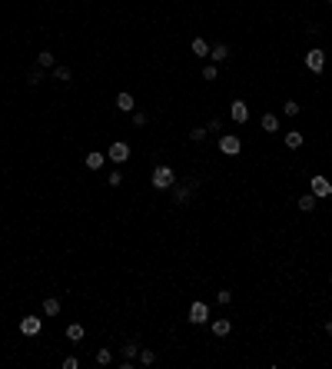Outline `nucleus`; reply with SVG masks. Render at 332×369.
<instances>
[{
    "label": "nucleus",
    "instance_id": "obj_17",
    "mask_svg": "<svg viewBox=\"0 0 332 369\" xmlns=\"http://www.w3.org/2000/svg\"><path fill=\"white\" fill-rule=\"evenodd\" d=\"M286 146H289V150H299V146H302V133H299V130H289V133H286Z\"/></svg>",
    "mask_w": 332,
    "mask_h": 369
},
{
    "label": "nucleus",
    "instance_id": "obj_11",
    "mask_svg": "<svg viewBox=\"0 0 332 369\" xmlns=\"http://www.w3.org/2000/svg\"><path fill=\"white\" fill-rule=\"evenodd\" d=\"M116 110H123V113H133V110H136V103H133L130 93H120V97H116Z\"/></svg>",
    "mask_w": 332,
    "mask_h": 369
},
{
    "label": "nucleus",
    "instance_id": "obj_23",
    "mask_svg": "<svg viewBox=\"0 0 332 369\" xmlns=\"http://www.w3.org/2000/svg\"><path fill=\"white\" fill-rule=\"evenodd\" d=\"M97 363H100V366H110V363H113V353H110V349H100V353H97Z\"/></svg>",
    "mask_w": 332,
    "mask_h": 369
},
{
    "label": "nucleus",
    "instance_id": "obj_15",
    "mask_svg": "<svg viewBox=\"0 0 332 369\" xmlns=\"http://www.w3.org/2000/svg\"><path fill=\"white\" fill-rule=\"evenodd\" d=\"M210 57H213V60H216V63H222V60L229 57V47H226V44H216V47H213V50H210Z\"/></svg>",
    "mask_w": 332,
    "mask_h": 369
},
{
    "label": "nucleus",
    "instance_id": "obj_28",
    "mask_svg": "<svg viewBox=\"0 0 332 369\" xmlns=\"http://www.w3.org/2000/svg\"><path fill=\"white\" fill-rule=\"evenodd\" d=\"M120 183H123V173H120V170H113V173H110V186H120Z\"/></svg>",
    "mask_w": 332,
    "mask_h": 369
},
{
    "label": "nucleus",
    "instance_id": "obj_16",
    "mask_svg": "<svg viewBox=\"0 0 332 369\" xmlns=\"http://www.w3.org/2000/svg\"><path fill=\"white\" fill-rule=\"evenodd\" d=\"M103 163H107V157H103V153H97V150H93V153H87V167H90V170H100Z\"/></svg>",
    "mask_w": 332,
    "mask_h": 369
},
{
    "label": "nucleus",
    "instance_id": "obj_9",
    "mask_svg": "<svg viewBox=\"0 0 332 369\" xmlns=\"http://www.w3.org/2000/svg\"><path fill=\"white\" fill-rule=\"evenodd\" d=\"M229 117H232L236 123H246V120H249V107H246V100H232V103H229Z\"/></svg>",
    "mask_w": 332,
    "mask_h": 369
},
{
    "label": "nucleus",
    "instance_id": "obj_26",
    "mask_svg": "<svg viewBox=\"0 0 332 369\" xmlns=\"http://www.w3.org/2000/svg\"><path fill=\"white\" fill-rule=\"evenodd\" d=\"M130 117H133V126H143V123H146V113L143 110H133Z\"/></svg>",
    "mask_w": 332,
    "mask_h": 369
},
{
    "label": "nucleus",
    "instance_id": "obj_8",
    "mask_svg": "<svg viewBox=\"0 0 332 369\" xmlns=\"http://www.w3.org/2000/svg\"><path fill=\"white\" fill-rule=\"evenodd\" d=\"M40 329H44V319H37V316H23L20 319V333L23 336H37Z\"/></svg>",
    "mask_w": 332,
    "mask_h": 369
},
{
    "label": "nucleus",
    "instance_id": "obj_20",
    "mask_svg": "<svg viewBox=\"0 0 332 369\" xmlns=\"http://www.w3.org/2000/svg\"><path fill=\"white\" fill-rule=\"evenodd\" d=\"M44 313H47V316H56V313H60V300H56V296L44 300Z\"/></svg>",
    "mask_w": 332,
    "mask_h": 369
},
{
    "label": "nucleus",
    "instance_id": "obj_22",
    "mask_svg": "<svg viewBox=\"0 0 332 369\" xmlns=\"http://www.w3.org/2000/svg\"><path fill=\"white\" fill-rule=\"evenodd\" d=\"M140 363H143V366H153L156 353H153V349H140Z\"/></svg>",
    "mask_w": 332,
    "mask_h": 369
},
{
    "label": "nucleus",
    "instance_id": "obj_4",
    "mask_svg": "<svg viewBox=\"0 0 332 369\" xmlns=\"http://www.w3.org/2000/svg\"><path fill=\"white\" fill-rule=\"evenodd\" d=\"M306 67H309L312 73H322V70H326V50H319V47L309 50V54H306Z\"/></svg>",
    "mask_w": 332,
    "mask_h": 369
},
{
    "label": "nucleus",
    "instance_id": "obj_12",
    "mask_svg": "<svg viewBox=\"0 0 332 369\" xmlns=\"http://www.w3.org/2000/svg\"><path fill=\"white\" fill-rule=\"evenodd\" d=\"M232 323L229 319H213V336H229Z\"/></svg>",
    "mask_w": 332,
    "mask_h": 369
},
{
    "label": "nucleus",
    "instance_id": "obj_5",
    "mask_svg": "<svg viewBox=\"0 0 332 369\" xmlns=\"http://www.w3.org/2000/svg\"><path fill=\"white\" fill-rule=\"evenodd\" d=\"M107 160H113V163H126V160H130V146L123 143V140L110 143V150H107Z\"/></svg>",
    "mask_w": 332,
    "mask_h": 369
},
{
    "label": "nucleus",
    "instance_id": "obj_33",
    "mask_svg": "<svg viewBox=\"0 0 332 369\" xmlns=\"http://www.w3.org/2000/svg\"><path fill=\"white\" fill-rule=\"evenodd\" d=\"M216 300H220V303H229L232 293H229V290H220V293H216Z\"/></svg>",
    "mask_w": 332,
    "mask_h": 369
},
{
    "label": "nucleus",
    "instance_id": "obj_13",
    "mask_svg": "<svg viewBox=\"0 0 332 369\" xmlns=\"http://www.w3.org/2000/svg\"><path fill=\"white\" fill-rule=\"evenodd\" d=\"M263 130H266V133H276V130H279V117H276V113H266V117H263Z\"/></svg>",
    "mask_w": 332,
    "mask_h": 369
},
{
    "label": "nucleus",
    "instance_id": "obj_27",
    "mask_svg": "<svg viewBox=\"0 0 332 369\" xmlns=\"http://www.w3.org/2000/svg\"><path fill=\"white\" fill-rule=\"evenodd\" d=\"M40 80H44V70H30L27 73V83H40Z\"/></svg>",
    "mask_w": 332,
    "mask_h": 369
},
{
    "label": "nucleus",
    "instance_id": "obj_6",
    "mask_svg": "<svg viewBox=\"0 0 332 369\" xmlns=\"http://www.w3.org/2000/svg\"><path fill=\"white\" fill-rule=\"evenodd\" d=\"M189 319H193V323L196 326H203V323H210V306H206V303H193V306H189Z\"/></svg>",
    "mask_w": 332,
    "mask_h": 369
},
{
    "label": "nucleus",
    "instance_id": "obj_24",
    "mask_svg": "<svg viewBox=\"0 0 332 369\" xmlns=\"http://www.w3.org/2000/svg\"><path fill=\"white\" fill-rule=\"evenodd\" d=\"M282 113H286V117H296V113H299V103H296V100H286V103H282Z\"/></svg>",
    "mask_w": 332,
    "mask_h": 369
},
{
    "label": "nucleus",
    "instance_id": "obj_7",
    "mask_svg": "<svg viewBox=\"0 0 332 369\" xmlns=\"http://www.w3.org/2000/svg\"><path fill=\"white\" fill-rule=\"evenodd\" d=\"M309 186H312V196H316V200H319V196H332V183L326 177H312Z\"/></svg>",
    "mask_w": 332,
    "mask_h": 369
},
{
    "label": "nucleus",
    "instance_id": "obj_34",
    "mask_svg": "<svg viewBox=\"0 0 332 369\" xmlns=\"http://www.w3.org/2000/svg\"><path fill=\"white\" fill-rule=\"evenodd\" d=\"M326 333H329V336H332V319H326Z\"/></svg>",
    "mask_w": 332,
    "mask_h": 369
},
{
    "label": "nucleus",
    "instance_id": "obj_29",
    "mask_svg": "<svg viewBox=\"0 0 332 369\" xmlns=\"http://www.w3.org/2000/svg\"><path fill=\"white\" fill-rule=\"evenodd\" d=\"M216 73H220L216 67H203V80H216Z\"/></svg>",
    "mask_w": 332,
    "mask_h": 369
},
{
    "label": "nucleus",
    "instance_id": "obj_32",
    "mask_svg": "<svg viewBox=\"0 0 332 369\" xmlns=\"http://www.w3.org/2000/svg\"><path fill=\"white\" fill-rule=\"evenodd\" d=\"M77 366H80L77 356H66V359H63V369H77Z\"/></svg>",
    "mask_w": 332,
    "mask_h": 369
},
{
    "label": "nucleus",
    "instance_id": "obj_2",
    "mask_svg": "<svg viewBox=\"0 0 332 369\" xmlns=\"http://www.w3.org/2000/svg\"><path fill=\"white\" fill-rule=\"evenodd\" d=\"M196 186H199V180H186V183H173V186H169V190H173V200L176 203H186L189 196H193V193H196Z\"/></svg>",
    "mask_w": 332,
    "mask_h": 369
},
{
    "label": "nucleus",
    "instance_id": "obj_18",
    "mask_svg": "<svg viewBox=\"0 0 332 369\" xmlns=\"http://www.w3.org/2000/svg\"><path fill=\"white\" fill-rule=\"evenodd\" d=\"M66 339H70V343H80V339H83V326H80V323L66 326Z\"/></svg>",
    "mask_w": 332,
    "mask_h": 369
},
{
    "label": "nucleus",
    "instance_id": "obj_31",
    "mask_svg": "<svg viewBox=\"0 0 332 369\" xmlns=\"http://www.w3.org/2000/svg\"><path fill=\"white\" fill-rule=\"evenodd\" d=\"M189 136H193V140H196V143H199V140H206V130H203V126H196V130H193V133H189Z\"/></svg>",
    "mask_w": 332,
    "mask_h": 369
},
{
    "label": "nucleus",
    "instance_id": "obj_3",
    "mask_svg": "<svg viewBox=\"0 0 332 369\" xmlns=\"http://www.w3.org/2000/svg\"><path fill=\"white\" fill-rule=\"evenodd\" d=\"M220 150L226 153V157H236V153L243 150V143H239V136H236V133H222L220 136Z\"/></svg>",
    "mask_w": 332,
    "mask_h": 369
},
{
    "label": "nucleus",
    "instance_id": "obj_14",
    "mask_svg": "<svg viewBox=\"0 0 332 369\" xmlns=\"http://www.w3.org/2000/svg\"><path fill=\"white\" fill-rule=\"evenodd\" d=\"M193 57H210V44H206L203 37H196V40H193Z\"/></svg>",
    "mask_w": 332,
    "mask_h": 369
},
{
    "label": "nucleus",
    "instance_id": "obj_25",
    "mask_svg": "<svg viewBox=\"0 0 332 369\" xmlns=\"http://www.w3.org/2000/svg\"><path fill=\"white\" fill-rule=\"evenodd\" d=\"M73 73H70V67H54V80H70Z\"/></svg>",
    "mask_w": 332,
    "mask_h": 369
},
{
    "label": "nucleus",
    "instance_id": "obj_30",
    "mask_svg": "<svg viewBox=\"0 0 332 369\" xmlns=\"http://www.w3.org/2000/svg\"><path fill=\"white\" fill-rule=\"evenodd\" d=\"M206 133H222V126H220V120H210V126H206Z\"/></svg>",
    "mask_w": 332,
    "mask_h": 369
},
{
    "label": "nucleus",
    "instance_id": "obj_19",
    "mask_svg": "<svg viewBox=\"0 0 332 369\" xmlns=\"http://www.w3.org/2000/svg\"><path fill=\"white\" fill-rule=\"evenodd\" d=\"M299 210H302V213H312V210H316V196H312V193L299 196Z\"/></svg>",
    "mask_w": 332,
    "mask_h": 369
},
{
    "label": "nucleus",
    "instance_id": "obj_10",
    "mask_svg": "<svg viewBox=\"0 0 332 369\" xmlns=\"http://www.w3.org/2000/svg\"><path fill=\"white\" fill-rule=\"evenodd\" d=\"M120 353H123V359H133V356H140V343L136 339H126L120 346Z\"/></svg>",
    "mask_w": 332,
    "mask_h": 369
},
{
    "label": "nucleus",
    "instance_id": "obj_1",
    "mask_svg": "<svg viewBox=\"0 0 332 369\" xmlns=\"http://www.w3.org/2000/svg\"><path fill=\"white\" fill-rule=\"evenodd\" d=\"M150 183H153L156 190H169V186L176 183V173H173V167H166V163H160V167L153 170V177H150Z\"/></svg>",
    "mask_w": 332,
    "mask_h": 369
},
{
    "label": "nucleus",
    "instance_id": "obj_21",
    "mask_svg": "<svg viewBox=\"0 0 332 369\" xmlns=\"http://www.w3.org/2000/svg\"><path fill=\"white\" fill-rule=\"evenodd\" d=\"M37 63H40V67H54V54H50V50H40V54H37Z\"/></svg>",
    "mask_w": 332,
    "mask_h": 369
}]
</instances>
